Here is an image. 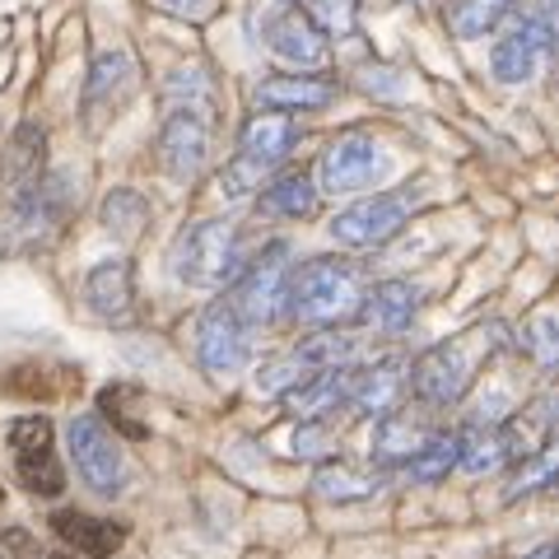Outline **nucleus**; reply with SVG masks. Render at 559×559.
<instances>
[{"label": "nucleus", "instance_id": "17", "mask_svg": "<svg viewBox=\"0 0 559 559\" xmlns=\"http://www.w3.org/2000/svg\"><path fill=\"white\" fill-rule=\"evenodd\" d=\"M257 103L271 112H318L326 103H336V80L326 75H308V70H294V75H266L257 84Z\"/></svg>", "mask_w": 559, "mask_h": 559}, {"label": "nucleus", "instance_id": "25", "mask_svg": "<svg viewBox=\"0 0 559 559\" xmlns=\"http://www.w3.org/2000/svg\"><path fill=\"white\" fill-rule=\"evenodd\" d=\"M378 485L382 480L369 476V471H355L345 462H326V466H318V476H312V495L336 499V503H355V499H373Z\"/></svg>", "mask_w": 559, "mask_h": 559}, {"label": "nucleus", "instance_id": "18", "mask_svg": "<svg viewBox=\"0 0 559 559\" xmlns=\"http://www.w3.org/2000/svg\"><path fill=\"white\" fill-rule=\"evenodd\" d=\"M51 532H57L80 559H112L121 546H127V527H121V522L90 518V513H75V509H61L51 518Z\"/></svg>", "mask_w": 559, "mask_h": 559}, {"label": "nucleus", "instance_id": "28", "mask_svg": "<svg viewBox=\"0 0 559 559\" xmlns=\"http://www.w3.org/2000/svg\"><path fill=\"white\" fill-rule=\"evenodd\" d=\"M550 480H555V457H550V448H536L513 471V480H509V489H503V499H522V495H532V489H546Z\"/></svg>", "mask_w": 559, "mask_h": 559}, {"label": "nucleus", "instance_id": "16", "mask_svg": "<svg viewBox=\"0 0 559 559\" xmlns=\"http://www.w3.org/2000/svg\"><path fill=\"white\" fill-rule=\"evenodd\" d=\"M546 51H550V43L532 28L527 14H518V20L509 24V33H503V38L495 43V51H489V70H495L499 84H527Z\"/></svg>", "mask_w": 559, "mask_h": 559}, {"label": "nucleus", "instance_id": "21", "mask_svg": "<svg viewBox=\"0 0 559 559\" xmlns=\"http://www.w3.org/2000/svg\"><path fill=\"white\" fill-rule=\"evenodd\" d=\"M364 322L378 326V331H388V336H401L411 322H415V312H419V289L406 285V280H382V285H373L369 294H364Z\"/></svg>", "mask_w": 559, "mask_h": 559}, {"label": "nucleus", "instance_id": "11", "mask_svg": "<svg viewBox=\"0 0 559 559\" xmlns=\"http://www.w3.org/2000/svg\"><path fill=\"white\" fill-rule=\"evenodd\" d=\"M197 359L210 378H229L248 364V322L234 312L229 299L210 304L197 322Z\"/></svg>", "mask_w": 559, "mask_h": 559}, {"label": "nucleus", "instance_id": "1", "mask_svg": "<svg viewBox=\"0 0 559 559\" xmlns=\"http://www.w3.org/2000/svg\"><path fill=\"white\" fill-rule=\"evenodd\" d=\"M364 304V275L345 257H312L285 280V312L304 326H341Z\"/></svg>", "mask_w": 559, "mask_h": 559}, {"label": "nucleus", "instance_id": "13", "mask_svg": "<svg viewBox=\"0 0 559 559\" xmlns=\"http://www.w3.org/2000/svg\"><path fill=\"white\" fill-rule=\"evenodd\" d=\"M84 304H90V312L98 322H112V326L135 322V275H131V261L127 257L98 261V266L84 275Z\"/></svg>", "mask_w": 559, "mask_h": 559}, {"label": "nucleus", "instance_id": "23", "mask_svg": "<svg viewBox=\"0 0 559 559\" xmlns=\"http://www.w3.org/2000/svg\"><path fill=\"white\" fill-rule=\"evenodd\" d=\"M429 425L425 419H411V415H401V411H388L378 419V439H373V452H378V462L382 466H392V462H411L415 457V448L429 439Z\"/></svg>", "mask_w": 559, "mask_h": 559}, {"label": "nucleus", "instance_id": "34", "mask_svg": "<svg viewBox=\"0 0 559 559\" xmlns=\"http://www.w3.org/2000/svg\"><path fill=\"white\" fill-rule=\"evenodd\" d=\"M527 559H555V546H540L536 555H527Z\"/></svg>", "mask_w": 559, "mask_h": 559}, {"label": "nucleus", "instance_id": "15", "mask_svg": "<svg viewBox=\"0 0 559 559\" xmlns=\"http://www.w3.org/2000/svg\"><path fill=\"white\" fill-rule=\"evenodd\" d=\"M266 47L294 70H322L326 66V33L312 24L299 5L280 10L266 24Z\"/></svg>", "mask_w": 559, "mask_h": 559}, {"label": "nucleus", "instance_id": "32", "mask_svg": "<svg viewBox=\"0 0 559 559\" xmlns=\"http://www.w3.org/2000/svg\"><path fill=\"white\" fill-rule=\"evenodd\" d=\"M0 559H43L28 532H5L0 536Z\"/></svg>", "mask_w": 559, "mask_h": 559}, {"label": "nucleus", "instance_id": "20", "mask_svg": "<svg viewBox=\"0 0 559 559\" xmlns=\"http://www.w3.org/2000/svg\"><path fill=\"white\" fill-rule=\"evenodd\" d=\"M513 457H527V448L518 443V429L503 425H471L457 433V466L471 471V476H485Z\"/></svg>", "mask_w": 559, "mask_h": 559}, {"label": "nucleus", "instance_id": "22", "mask_svg": "<svg viewBox=\"0 0 559 559\" xmlns=\"http://www.w3.org/2000/svg\"><path fill=\"white\" fill-rule=\"evenodd\" d=\"M257 210L271 219H312L318 215V187L308 173H285L257 197Z\"/></svg>", "mask_w": 559, "mask_h": 559}, {"label": "nucleus", "instance_id": "5", "mask_svg": "<svg viewBox=\"0 0 559 559\" xmlns=\"http://www.w3.org/2000/svg\"><path fill=\"white\" fill-rule=\"evenodd\" d=\"M70 439V462H75V476L94 489V495L112 499L127 489V452H121L117 433L103 425L98 415H75L66 429Z\"/></svg>", "mask_w": 559, "mask_h": 559}, {"label": "nucleus", "instance_id": "10", "mask_svg": "<svg viewBox=\"0 0 559 559\" xmlns=\"http://www.w3.org/2000/svg\"><path fill=\"white\" fill-rule=\"evenodd\" d=\"M382 168H388V154H382L378 140L364 135V131H345L322 150L318 182H322V191H331V197H345V191L373 187L382 178Z\"/></svg>", "mask_w": 559, "mask_h": 559}, {"label": "nucleus", "instance_id": "29", "mask_svg": "<svg viewBox=\"0 0 559 559\" xmlns=\"http://www.w3.org/2000/svg\"><path fill=\"white\" fill-rule=\"evenodd\" d=\"M299 10L322 33H349L355 28V0H299Z\"/></svg>", "mask_w": 559, "mask_h": 559}, {"label": "nucleus", "instance_id": "19", "mask_svg": "<svg viewBox=\"0 0 559 559\" xmlns=\"http://www.w3.org/2000/svg\"><path fill=\"white\" fill-rule=\"evenodd\" d=\"M406 392V364L401 359H378L373 369H355V388H349V411H359L364 419H382L388 411L401 406Z\"/></svg>", "mask_w": 559, "mask_h": 559}, {"label": "nucleus", "instance_id": "24", "mask_svg": "<svg viewBox=\"0 0 559 559\" xmlns=\"http://www.w3.org/2000/svg\"><path fill=\"white\" fill-rule=\"evenodd\" d=\"M98 219H103V229H108L112 238L135 242L140 234H145V224H150V201L140 197V191H131V187H117V191L103 197Z\"/></svg>", "mask_w": 559, "mask_h": 559}, {"label": "nucleus", "instance_id": "31", "mask_svg": "<svg viewBox=\"0 0 559 559\" xmlns=\"http://www.w3.org/2000/svg\"><path fill=\"white\" fill-rule=\"evenodd\" d=\"M532 349H536V359L550 369V364H555V318H550V312H540V318H536V326H532Z\"/></svg>", "mask_w": 559, "mask_h": 559}, {"label": "nucleus", "instance_id": "6", "mask_svg": "<svg viewBox=\"0 0 559 559\" xmlns=\"http://www.w3.org/2000/svg\"><path fill=\"white\" fill-rule=\"evenodd\" d=\"M285 280H289V242L261 248L257 261L238 266L229 304L248 326H271L285 312Z\"/></svg>", "mask_w": 559, "mask_h": 559}, {"label": "nucleus", "instance_id": "37", "mask_svg": "<svg viewBox=\"0 0 559 559\" xmlns=\"http://www.w3.org/2000/svg\"><path fill=\"white\" fill-rule=\"evenodd\" d=\"M411 5H425V0H411Z\"/></svg>", "mask_w": 559, "mask_h": 559}, {"label": "nucleus", "instance_id": "7", "mask_svg": "<svg viewBox=\"0 0 559 559\" xmlns=\"http://www.w3.org/2000/svg\"><path fill=\"white\" fill-rule=\"evenodd\" d=\"M5 439H10L14 476H20L33 495L57 499L66 489V471L57 457V429H51V419L47 415H20V419H10Z\"/></svg>", "mask_w": 559, "mask_h": 559}, {"label": "nucleus", "instance_id": "33", "mask_svg": "<svg viewBox=\"0 0 559 559\" xmlns=\"http://www.w3.org/2000/svg\"><path fill=\"white\" fill-rule=\"evenodd\" d=\"M168 14H182V20H205L215 10V0H159Z\"/></svg>", "mask_w": 559, "mask_h": 559}, {"label": "nucleus", "instance_id": "27", "mask_svg": "<svg viewBox=\"0 0 559 559\" xmlns=\"http://www.w3.org/2000/svg\"><path fill=\"white\" fill-rule=\"evenodd\" d=\"M509 10L513 0H448V24L457 38H485Z\"/></svg>", "mask_w": 559, "mask_h": 559}, {"label": "nucleus", "instance_id": "2", "mask_svg": "<svg viewBox=\"0 0 559 559\" xmlns=\"http://www.w3.org/2000/svg\"><path fill=\"white\" fill-rule=\"evenodd\" d=\"M294 145H299V127H294L289 112H271V108L257 112L238 135V154L224 168V191L229 197H248L271 168L289 159Z\"/></svg>", "mask_w": 559, "mask_h": 559}, {"label": "nucleus", "instance_id": "26", "mask_svg": "<svg viewBox=\"0 0 559 559\" xmlns=\"http://www.w3.org/2000/svg\"><path fill=\"white\" fill-rule=\"evenodd\" d=\"M457 466V433H448V429H433L425 443L415 448V457L406 462V471H411V480H419V485H439V480H448V471Z\"/></svg>", "mask_w": 559, "mask_h": 559}, {"label": "nucleus", "instance_id": "4", "mask_svg": "<svg viewBox=\"0 0 559 559\" xmlns=\"http://www.w3.org/2000/svg\"><path fill=\"white\" fill-rule=\"evenodd\" d=\"M215 112H219V103H168V117L159 131V164L168 178L191 182L210 164Z\"/></svg>", "mask_w": 559, "mask_h": 559}, {"label": "nucleus", "instance_id": "3", "mask_svg": "<svg viewBox=\"0 0 559 559\" xmlns=\"http://www.w3.org/2000/svg\"><path fill=\"white\" fill-rule=\"evenodd\" d=\"M242 266V252H238V229L229 219H201L178 238L173 248V271H178L182 285H197V289H215V285H229Z\"/></svg>", "mask_w": 559, "mask_h": 559}, {"label": "nucleus", "instance_id": "8", "mask_svg": "<svg viewBox=\"0 0 559 559\" xmlns=\"http://www.w3.org/2000/svg\"><path fill=\"white\" fill-rule=\"evenodd\" d=\"M411 205H415L411 187L382 191V197H364V201H355L349 210H341V215L331 219V238H336L341 248H355V252L382 248V242H392L401 229H406Z\"/></svg>", "mask_w": 559, "mask_h": 559}, {"label": "nucleus", "instance_id": "9", "mask_svg": "<svg viewBox=\"0 0 559 559\" xmlns=\"http://www.w3.org/2000/svg\"><path fill=\"white\" fill-rule=\"evenodd\" d=\"M140 90V66L127 47H108L98 51L90 75H84V94H80V112L90 121V131H103L108 121L127 108Z\"/></svg>", "mask_w": 559, "mask_h": 559}, {"label": "nucleus", "instance_id": "36", "mask_svg": "<svg viewBox=\"0 0 559 559\" xmlns=\"http://www.w3.org/2000/svg\"><path fill=\"white\" fill-rule=\"evenodd\" d=\"M0 503H5V489H0Z\"/></svg>", "mask_w": 559, "mask_h": 559}, {"label": "nucleus", "instance_id": "12", "mask_svg": "<svg viewBox=\"0 0 559 559\" xmlns=\"http://www.w3.org/2000/svg\"><path fill=\"white\" fill-rule=\"evenodd\" d=\"M471 388V359L462 341H448V345H429L425 355L411 364V392L425 401V406L443 411V406H457Z\"/></svg>", "mask_w": 559, "mask_h": 559}, {"label": "nucleus", "instance_id": "14", "mask_svg": "<svg viewBox=\"0 0 559 559\" xmlns=\"http://www.w3.org/2000/svg\"><path fill=\"white\" fill-rule=\"evenodd\" d=\"M349 388H355V369H349V364H331V369L308 373L294 382L289 392H280V401H285V411L294 419H312V425H318V419L345 411Z\"/></svg>", "mask_w": 559, "mask_h": 559}, {"label": "nucleus", "instance_id": "30", "mask_svg": "<svg viewBox=\"0 0 559 559\" xmlns=\"http://www.w3.org/2000/svg\"><path fill=\"white\" fill-rule=\"evenodd\" d=\"M98 406H103V415H108L121 433H127V439H150V429L140 425V419H131L127 401H121V388H108V392H103V396H98Z\"/></svg>", "mask_w": 559, "mask_h": 559}, {"label": "nucleus", "instance_id": "35", "mask_svg": "<svg viewBox=\"0 0 559 559\" xmlns=\"http://www.w3.org/2000/svg\"><path fill=\"white\" fill-rule=\"evenodd\" d=\"M47 559H75V555H47Z\"/></svg>", "mask_w": 559, "mask_h": 559}]
</instances>
